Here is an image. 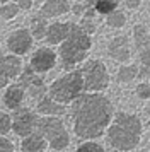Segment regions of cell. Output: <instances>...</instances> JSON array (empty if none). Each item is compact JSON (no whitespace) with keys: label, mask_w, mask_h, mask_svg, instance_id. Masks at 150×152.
Returning a JSON list of instances; mask_svg holds the SVG:
<instances>
[{"label":"cell","mask_w":150,"mask_h":152,"mask_svg":"<svg viewBox=\"0 0 150 152\" xmlns=\"http://www.w3.org/2000/svg\"><path fill=\"white\" fill-rule=\"evenodd\" d=\"M38 111L39 113H46V115H63L67 110L61 104L55 103L51 97H43L38 103Z\"/></svg>","instance_id":"cell-16"},{"label":"cell","mask_w":150,"mask_h":152,"mask_svg":"<svg viewBox=\"0 0 150 152\" xmlns=\"http://www.w3.org/2000/svg\"><path fill=\"white\" fill-rule=\"evenodd\" d=\"M20 70H22V62H20L19 56L9 55V56H4V58L0 60V72H2L9 80L19 77Z\"/></svg>","instance_id":"cell-13"},{"label":"cell","mask_w":150,"mask_h":152,"mask_svg":"<svg viewBox=\"0 0 150 152\" xmlns=\"http://www.w3.org/2000/svg\"><path fill=\"white\" fill-rule=\"evenodd\" d=\"M72 10H74L75 14H84V10H85V5H80V4H77V5H74V7H72Z\"/></svg>","instance_id":"cell-33"},{"label":"cell","mask_w":150,"mask_h":152,"mask_svg":"<svg viewBox=\"0 0 150 152\" xmlns=\"http://www.w3.org/2000/svg\"><path fill=\"white\" fill-rule=\"evenodd\" d=\"M27 91H29V96L31 97H43L44 92H46V86L43 84V79H41V77L36 75V79H34L33 84L27 87Z\"/></svg>","instance_id":"cell-24"},{"label":"cell","mask_w":150,"mask_h":152,"mask_svg":"<svg viewBox=\"0 0 150 152\" xmlns=\"http://www.w3.org/2000/svg\"><path fill=\"white\" fill-rule=\"evenodd\" d=\"M46 29H48V24H46V19L44 17H41L39 14L34 15L33 19H31V36L36 38V39H43L44 36H46Z\"/></svg>","instance_id":"cell-18"},{"label":"cell","mask_w":150,"mask_h":152,"mask_svg":"<svg viewBox=\"0 0 150 152\" xmlns=\"http://www.w3.org/2000/svg\"><path fill=\"white\" fill-rule=\"evenodd\" d=\"M38 120H39V118L36 116L33 111H29L27 108H19V110L15 111L12 128L17 135H20V137H29V135H33V132L36 130Z\"/></svg>","instance_id":"cell-7"},{"label":"cell","mask_w":150,"mask_h":152,"mask_svg":"<svg viewBox=\"0 0 150 152\" xmlns=\"http://www.w3.org/2000/svg\"><path fill=\"white\" fill-rule=\"evenodd\" d=\"M44 140L41 138V135L38 133H33V135H29L27 138H24V142H22V152H43L44 151Z\"/></svg>","instance_id":"cell-17"},{"label":"cell","mask_w":150,"mask_h":152,"mask_svg":"<svg viewBox=\"0 0 150 152\" xmlns=\"http://www.w3.org/2000/svg\"><path fill=\"white\" fill-rule=\"evenodd\" d=\"M2 58H4V55H2V50H0V60H2Z\"/></svg>","instance_id":"cell-35"},{"label":"cell","mask_w":150,"mask_h":152,"mask_svg":"<svg viewBox=\"0 0 150 152\" xmlns=\"http://www.w3.org/2000/svg\"><path fill=\"white\" fill-rule=\"evenodd\" d=\"M22 99H24V89L20 87L19 84L10 86V87L7 89L5 96H4V101H5V104L10 110H19Z\"/></svg>","instance_id":"cell-14"},{"label":"cell","mask_w":150,"mask_h":152,"mask_svg":"<svg viewBox=\"0 0 150 152\" xmlns=\"http://www.w3.org/2000/svg\"><path fill=\"white\" fill-rule=\"evenodd\" d=\"M118 9V0H94V10L97 14L109 15Z\"/></svg>","instance_id":"cell-19"},{"label":"cell","mask_w":150,"mask_h":152,"mask_svg":"<svg viewBox=\"0 0 150 152\" xmlns=\"http://www.w3.org/2000/svg\"><path fill=\"white\" fill-rule=\"evenodd\" d=\"M4 2H7V0H0V5H2V4H4Z\"/></svg>","instance_id":"cell-36"},{"label":"cell","mask_w":150,"mask_h":152,"mask_svg":"<svg viewBox=\"0 0 150 152\" xmlns=\"http://www.w3.org/2000/svg\"><path fill=\"white\" fill-rule=\"evenodd\" d=\"M82 77H84V89L90 92H99L106 89L109 84V74L106 65L101 60H89L82 67Z\"/></svg>","instance_id":"cell-5"},{"label":"cell","mask_w":150,"mask_h":152,"mask_svg":"<svg viewBox=\"0 0 150 152\" xmlns=\"http://www.w3.org/2000/svg\"><path fill=\"white\" fill-rule=\"evenodd\" d=\"M68 10H70L68 0H46L41 7L39 15L44 19H50V17H58V15L67 14Z\"/></svg>","instance_id":"cell-11"},{"label":"cell","mask_w":150,"mask_h":152,"mask_svg":"<svg viewBox=\"0 0 150 152\" xmlns=\"http://www.w3.org/2000/svg\"><path fill=\"white\" fill-rule=\"evenodd\" d=\"M138 75V67L136 65H126L118 70V80L119 82H131Z\"/></svg>","instance_id":"cell-20"},{"label":"cell","mask_w":150,"mask_h":152,"mask_svg":"<svg viewBox=\"0 0 150 152\" xmlns=\"http://www.w3.org/2000/svg\"><path fill=\"white\" fill-rule=\"evenodd\" d=\"M7 84H9V79H7V77L0 72V89H2V87H5Z\"/></svg>","instance_id":"cell-34"},{"label":"cell","mask_w":150,"mask_h":152,"mask_svg":"<svg viewBox=\"0 0 150 152\" xmlns=\"http://www.w3.org/2000/svg\"><path fill=\"white\" fill-rule=\"evenodd\" d=\"M33 46V36L27 29H17L7 39V48L14 55H26Z\"/></svg>","instance_id":"cell-8"},{"label":"cell","mask_w":150,"mask_h":152,"mask_svg":"<svg viewBox=\"0 0 150 152\" xmlns=\"http://www.w3.org/2000/svg\"><path fill=\"white\" fill-rule=\"evenodd\" d=\"M140 133H142V123L138 118L133 115L118 113L116 123L109 128L108 142L118 151H131L138 145Z\"/></svg>","instance_id":"cell-2"},{"label":"cell","mask_w":150,"mask_h":152,"mask_svg":"<svg viewBox=\"0 0 150 152\" xmlns=\"http://www.w3.org/2000/svg\"><path fill=\"white\" fill-rule=\"evenodd\" d=\"M90 36L84 33L82 28L75 22H70L68 38L60 45V60L65 70H72L79 62H82L90 50Z\"/></svg>","instance_id":"cell-3"},{"label":"cell","mask_w":150,"mask_h":152,"mask_svg":"<svg viewBox=\"0 0 150 152\" xmlns=\"http://www.w3.org/2000/svg\"><path fill=\"white\" fill-rule=\"evenodd\" d=\"M84 91V77L80 70L68 72L67 75L55 80L50 87V97L55 103H70L75 101Z\"/></svg>","instance_id":"cell-4"},{"label":"cell","mask_w":150,"mask_h":152,"mask_svg":"<svg viewBox=\"0 0 150 152\" xmlns=\"http://www.w3.org/2000/svg\"><path fill=\"white\" fill-rule=\"evenodd\" d=\"M56 65V53L50 48H39L31 56V69L38 74L48 72Z\"/></svg>","instance_id":"cell-9"},{"label":"cell","mask_w":150,"mask_h":152,"mask_svg":"<svg viewBox=\"0 0 150 152\" xmlns=\"http://www.w3.org/2000/svg\"><path fill=\"white\" fill-rule=\"evenodd\" d=\"M133 39H135V46L138 50V53H142L145 50H150V34L145 26L136 24L133 28Z\"/></svg>","instance_id":"cell-15"},{"label":"cell","mask_w":150,"mask_h":152,"mask_svg":"<svg viewBox=\"0 0 150 152\" xmlns=\"http://www.w3.org/2000/svg\"><path fill=\"white\" fill-rule=\"evenodd\" d=\"M19 5L17 4H2L0 5V19L4 21H12L15 15L19 14Z\"/></svg>","instance_id":"cell-21"},{"label":"cell","mask_w":150,"mask_h":152,"mask_svg":"<svg viewBox=\"0 0 150 152\" xmlns=\"http://www.w3.org/2000/svg\"><path fill=\"white\" fill-rule=\"evenodd\" d=\"M79 26H80L82 31L87 33V34H92V33L95 31V22H94L92 17H82V21H80Z\"/></svg>","instance_id":"cell-25"},{"label":"cell","mask_w":150,"mask_h":152,"mask_svg":"<svg viewBox=\"0 0 150 152\" xmlns=\"http://www.w3.org/2000/svg\"><path fill=\"white\" fill-rule=\"evenodd\" d=\"M125 22H126V15L123 14V12H119V10H114V12H111L106 17V24H108L109 28H114V29L123 28Z\"/></svg>","instance_id":"cell-22"},{"label":"cell","mask_w":150,"mask_h":152,"mask_svg":"<svg viewBox=\"0 0 150 152\" xmlns=\"http://www.w3.org/2000/svg\"><path fill=\"white\" fill-rule=\"evenodd\" d=\"M113 106L109 99L97 92L80 94L72 104L75 133L82 138L99 137L111 120Z\"/></svg>","instance_id":"cell-1"},{"label":"cell","mask_w":150,"mask_h":152,"mask_svg":"<svg viewBox=\"0 0 150 152\" xmlns=\"http://www.w3.org/2000/svg\"><path fill=\"white\" fill-rule=\"evenodd\" d=\"M136 94L142 97V99L150 97V84H140V86L136 87Z\"/></svg>","instance_id":"cell-28"},{"label":"cell","mask_w":150,"mask_h":152,"mask_svg":"<svg viewBox=\"0 0 150 152\" xmlns=\"http://www.w3.org/2000/svg\"><path fill=\"white\" fill-rule=\"evenodd\" d=\"M12 128V123H10V118L5 113H0V135H5L7 132Z\"/></svg>","instance_id":"cell-26"},{"label":"cell","mask_w":150,"mask_h":152,"mask_svg":"<svg viewBox=\"0 0 150 152\" xmlns=\"http://www.w3.org/2000/svg\"><path fill=\"white\" fill-rule=\"evenodd\" d=\"M68 31H70V22H53L48 26L44 38L50 45L63 43L68 38Z\"/></svg>","instance_id":"cell-12"},{"label":"cell","mask_w":150,"mask_h":152,"mask_svg":"<svg viewBox=\"0 0 150 152\" xmlns=\"http://www.w3.org/2000/svg\"><path fill=\"white\" fill-rule=\"evenodd\" d=\"M77 152H104V149H102L101 145L94 144V142H87V144H82L77 149Z\"/></svg>","instance_id":"cell-27"},{"label":"cell","mask_w":150,"mask_h":152,"mask_svg":"<svg viewBox=\"0 0 150 152\" xmlns=\"http://www.w3.org/2000/svg\"><path fill=\"white\" fill-rule=\"evenodd\" d=\"M19 9H22V10H29V9L33 7V0H19Z\"/></svg>","instance_id":"cell-31"},{"label":"cell","mask_w":150,"mask_h":152,"mask_svg":"<svg viewBox=\"0 0 150 152\" xmlns=\"http://www.w3.org/2000/svg\"><path fill=\"white\" fill-rule=\"evenodd\" d=\"M125 4H126L128 9H138L140 4H142V0H125Z\"/></svg>","instance_id":"cell-32"},{"label":"cell","mask_w":150,"mask_h":152,"mask_svg":"<svg viewBox=\"0 0 150 152\" xmlns=\"http://www.w3.org/2000/svg\"><path fill=\"white\" fill-rule=\"evenodd\" d=\"M140 63H142V67L150 69V50H145L140 53Z\"/></svg>","instance_id":"cell-29"},{"label":"cell","mask_w":150,"mask_h":152,"mask_svg":"<svg viewBox=\"0 0 150 152\" xmlns=\"http://www.w3.org/2000/svg\"><path fill=\"white\" fill-rule=\"evenodd\" d=\"M109 55L113 56L118 62H126L131 56V51H130V45H128V38L126 36H116L109 41L108 46Z\"/></svg>","instance_id":"cell-10"},{"label":"cell","mask_w":150,"mask_h":152,"mask_svg":"<svg viewBox=\"0 0 150 152\" xmlns=\"http://www.w3.org/2000/svg\"><path fill=\"white\" fill-rule=\"evenodd\" d=\"M12 144L7 138H0V152H12Z\"/></svg>","instance_id":"cell-30"},{"label":"cell","mask_w":150,"mask_h":152,"mask_svg":"<svg viewBox=\"0 0 150 152\" xmlns=\"http://www.w3.org/2000/svg\"><path fill=\"white\" fill-rule=\"evenodd\" d=\"M36 133L50 138L55 151H61L68 145V133L63 128V121L56 118H39L36 125Z\"/></svg>","instance_id":"cell-6"},{"label":"cell","mask_w":150,"mask_h":152,"mask_svg":"<svg viewBox=\"0 0 150 152\" xmlns=\"http://www.w3.org/2000/svg\"><path fill=\"white\" fill-rule=\"evenodd\" d=\"M34 79H36V72L31 69V65H27L26 69L19 74V82H17V84H19L22 89H27V87L33 84Z\"/></svg>","instance_id":"cell-23"}]
</instances>
